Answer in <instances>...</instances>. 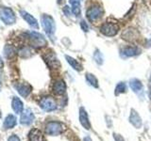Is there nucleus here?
<instances>
[{
  "label": "nucleus",
  "mask_w": 151,
  "mask_h": 141,
  "mask_svg": "<svg viewBox=\"0 0 151 141\" xmlns=\"http://www.w3.org/2000/svg\"><path fill=\"white\" fill-rule=\"evenodd\" d=\"M104 15V9L100 4H93L86 11V17L92 24L97 23Z\"/></svg>",
  "instance_id": "f257e3e1"
},
{
  "label": "nucleus",
  "mask_w": 151,
  "mask_h": 141,
  "mask_svg": "<svg viewBox=\"0 0 151 141\" xmlns=\"http://www.w3.org/2000/svg\"><path fill=\"white\" fill-rule=\"evenodd\" d=\"M120 30L119 25L114 21H106L100 26V32L106 37H114Z\"/></svg>",
  "instance_id": "f03ea898"
},
{
  "label": "nucleus",
  "mask_w": 151,
  "mask_h": 141,
  "mask_svg": "<svg viewBox=\"0 0 151 141\" xmlns=\"http://www.w3.org/2000/svg\"><path fill=\"white\" fill-rule=\"evenodd\" d=\"M41 21H42V26L44 27L46 34L49 37H53L56 29L54 19L50 15H48V14H44L41 18Z\"/></svg>",
  "instance_id": "7ed1b4c3"
},
{
  "label": "nucleus",
  "mask_w": 151,
  "mask_h": 141,
  "mask_svg": "<svg viewBox=\"0 0 151 141\" xmlns=\"http://www.w3.org/2000/svg\"><path fill=\"white\" fill-rule=\"evenodd\" d=\"M0 19L5 25H12L16 21L15 13L11 8L7 7L0 8Z\"/></svg>",
  "instance_id": "20e7f679"
},
{
  "label": "nucleus",
  "mask_w": 151,
  "mask_h": 141,
  "mask_svg": "<svg viewBox=\"0 0 151 141\" xmlns=\"http://www.w3.org/2000/svg\"><path fill=\"white\" fill-rule=\"evenodd\" d=\"M64 131V125L59 121H49L45 125V133L49 135H59Z\"/></svg>",
  "instance_id": "39448f33"
},
{
  "label": "nucleus",
  "mask_w": 151,
  "mask_h": 141,
  "mask_svg": "<svg viewBox=\"0 0 151 141\" xmlns=\"http://www.w3.org/2000/svg\"><path fill=\"white\" fill-rule=\"evenodd\" d=\"M40 107L44 111L46 112H51L54 111L57 108V103L56 101L52 97H44L41 99V101L39 103Z\"/></svg>",
  "instance_id": "423d86ee"
},
{
  "label": "nucleus",
  "mask_w": 151,
  "mask_h": 141,
  "mask_svg": "<svg viewBox=\"0 0 151 141\" xmlns=\"http://www.w3.org/2000/svg\"><path fill=\"white\" fill-rule=\"evenodd\" d=\"M28 38H29V40L32 41V43L35 46L42 47V46L46 45V41L44 38V36L41 35L40 33H38V32L32 31L30 33H28Z\"/></svg>",
  "instance_id": "0eeeda50"
},
{
  "label": "nucleus",
  "mask_w": 151,
  "mask_h": 141,
  "mask_svg": "<svg viewBox=\"0 0 151 141\" xmlns=\"http://www.w3.org/2000/svg\"><path fill=\"white\" fill-rule=\"evenodd\" d=\"M45 62L46 64L48 65V67L50 69H59L60 67V61L59 59L57 58V56H55V54H53L51 52V53H48V54H46L45 56Z\"/></svg>",
  "instance_id": "6e6552de"
},
{
  "label": "nucleus",
  "mask_w": 151,
  "mask_h": 141,
  "mask_svg": "<svg viewBox=\"0 0 151 141\" xmlns=\"http://www.w3.org/2000/svg\"><path fill=\"white\" fill-rule=\"evenodd\" d=\"M34 119H35V117H34V114H33V112L30 109H26L22 113L20 122L23 125H29L34 121Z\"/></svg>",
  "instance_id": "1a4fd4ad"
},
{
  "label": "nucleus",
  "mask_w": 151,
  "mask_h": 141,
  "mask_svg": "<svg viewBox=\"0 0 151 141\" xmlns=\"http://www.w3.org/2000/svg\"><path fill=\"white\" fill-rule=\"evenodd\" d=\"M15 88L17 89V91L19 92V94H20L21 96L25 97V98L29 95L30 92H31V89H32L30 85L26 83V82H22V83L17 84Z\"/></svg>",
  "instance_id": "9d476101"
},
{
  "label": "nucleus",
  "mask_w": 151,
  "mask_h": 141,
  "mask_svg": "<svg viewBox=\"0 0 151 141\" xmlns=\"http://www.w3.org/2000/svg\"><path fill=\"white\" fill-rule=\"evenodd\" d=\"M79 121L85 129H87V130L91 129V123H90L88 114L83 107H80V109H79Z\"/></svg>",
  "instance_id": "9b49d317"
},
{
  "label": "nucleus",
  "mask_w": 151,
  "mask_h": 141,
  "mask_svg": "<svg viewBox=\"0 0 151 141\" xmlns=\"http://www.w3.org/2000/svg\"><path fill=\"white\" fill-rule=\"evenodd\" d=\"M52 89L56 95H63L66 91V84L63 80H57L54 83Z\"/></svg>",
  "instance_id": "f8f14e48"
},
{
  "label": "nucleus",
  "mask_w": 151,
  "mask_h": 141,
  "mask_svg": "<svg viewBox=\"0 0 151 141\" xmlns=\"http://www.w3.org/2000/svg\"><path fill=\"white\" fill-rule=\"evenodd\" d=\"M21 16L25 19V21L30 26H32L33 28H39V24H38V21L33 17L31 14H29L28 12H27L26 11H20Z\"/></svg>",
  "instance_id": "ddd939ff"
},
{
  "label": "nucleus",
  "mask_w": 151,
  "mask_h": 141,
  "mask_svg": "<svg viewBox=\"0 0 151 141\" xmlns=\"http://www.w3.org/2000/svg\"><path fill=\"white\" fill-rule=\"evenodd\" d=\"M141 53L140 48H138L137 46H132V45H129L125 47L124 49L122 50V54L126 58H129V56H135L137 55H139Z\"/></svg>",
  "instance_id": "4468645a"
},
{
  "label": "nucleus",
  "mask_w": 151,
  "mask_h": 141,
  "mask_svg": "<svg viewBox=\"0 0 151 141\" xmlns=\"http://www.w3.org/2000/svg\"><path fill=\"white\" fill-rule=\"evenodd\" d=\"M129 87H130V88L132 89V90H133L137 94L143 92V89H144L143 84H142V82L140 81V80L136 79V78H133V79L130 80V81H129Z\"/></svg>",
  "instance_id": "2eb2a0df"
},
{
  "label": "nucleus",
  "mask_w": 151,
  "mask_h": 141,
  "mask_svg": "<svg viewBox=\"0 0 151 141\" xmlns=\"http://www.w3.org/2000/svg\"><path fill=\"white\" fill-rule=\"evenodd\" d=\"M129 121L130 123L136 128H140L142 126V120L139 116V114L134 110H131L130 116H129Z\"/></svg>",
  "instance_id": "dca6fc26"
},
{
  "label": "nucleus",
  "mask_w": 151,
  "mask_h": 141,
  "mask_svg": "<svg viewBox=\"0 0 151 141\" xmlns=\"http://www.w3.org/2000/svg\"><path fill=\"white\" fill-rule=\"evenodd\" d=\"M28 138H29V141H45L42 132L38 129H32L29 132Z\"/></svg>",
  "instance_id": "f3484780"
},
{
  "label": "nucleus",
  "mask_w": 151,
  "mask_h": 141,
  "mask_svg": "<svg viewBox=\"0 0 151 141\" xmlns=\"http://www.w3.org/2000/svg\"><path fill=\"white\" fill-rule=\"evenodd\" d=\"M12 105L13 111L15 112L16 114H21V113L23 112L24 105H23V102L19 98H17V97H14L13 98L12 103Z\"/></svg>",
  "instance_id": "a211bd4d"
},
{
  "label": "nucleus",
  "mask_w": 151,
  "mask_h": 141,
  "mask_svg": "<svg viewBox=\"0 0 151 141\" xmlns=\"http://www.w3.org/2000/svg\"><path fill=\"white\" fill-rule=\"evenodd\" d=\"M17 121H16V118L13 115H8L7 118L4 120V128L5 129H12L14 126L16 125Z\"/></svg>",
  "instance_id": "6ab92c4d"
},
{
  "label": "nucleus",
  "mask_w": 151,
  "mask_h": 141,
  "mask_svg": "<svg viewBox=\"0 0 151 141\" xmlns=\"http://www.w3.org/2000/svg\"><path fill=\"white\" fill-rule=\"evenodd\" d=\"M65 58H66V60H67V62L70 64L71 67H72L74 70H78V72L82 70V69H83L82 65L80 64L77 59H75V58H72V56H65Z\"/></svg>",
  "instance_id": "aec40b11"
},
{
  "label": "nucleus",
  "mask_w": 151,
  "mask_h": 141,
  "mask_svg": "<svg viewBox=\"0 0 151 141\" xmlns=\"http://www.w3.org/2000/svg\"><path fill=\"white\" fill-rule=\"evenodd\" d=\"M16 54V49L15 47H13L12 45H6L4 48V55L7 58H11L12 56H14Z\"/></svg>",
  "instance_id": "412c9836"
},
{
  "label": "nucleus",
  "mask_w": 151,
  "mask_h": 141,
  "mask_svg": "<svg viewBox=\"0 0 151 141\" xmlns=\"http://www.w3.org/2000/svg\"><path fill=\"white\" fill-rule=\"evenodd\" d=\"M86 81L87 83L93 88H98V80L97 78L94 76L92 73H86Z\"/></svg>",
  "instance_id": "4be33fe9"
},
{
  "label": "nucleus",
  "mask_w": 151,
  "mask_h": 141,
  "mask_svg": "<svg viewBox=\"0 0 151 141\" xmlns=\"http://www.w3.org/2000/svg\"><path fill=\"white\" fill-rule=\"evenodd\" d=\"M127 91V86L125 82H120L119 84H117V86L115 88V95H119V94L125 93Z\"/></svg>",
  "instance_id": "5701e85b"
},
{
  "label": "nucleus",
  "mask_w": 151,
  "mask_h": 141,
  "mask_svg": "<svg viewBox=\"0 0 151 141\" xmlns=\"http://www.w3.org/2000/svg\"><path fill=\"white\" fill-rule=\"evenodd\" d=\"M32 50L30 47H24L22 48L20 51H19V54L22 56V58H28V56H30L32 54Z\"/></svg>",
  "instance_id": "b1692460"
},
{
  "label": "nucleus",
  "mask_w": 151,
  "mask_h": 141,
  "mask_svg": "<svg viewBox=\"0 0 151 141\" xmlns=\"http://www.w3.org/2000/svg\"><path fill=\"white\" fill-rule=\"evenodd\" d=\"M93 59L96 60V62L97 64H102L103 63V56L101 54V52H99L98 50H96L93 54Z\"/></svg>",
  "instance_id": "393cba45"
},
{
  "label": "nucleus",
  "mask_w": 151,
  "mask_h": 141,
  "mask_svg": "<svg viewBox=\"0 0 151 141\" xmlns=\"http://www.w3.org/2000/svg\"><path fill=\"white\" fill-rule=\"evenodd\" d=\"M72 12L75 14V15H79L80 14V6L78 7H72Z\"/></svg>",
  "instance_id": "a878e982"
},
{
  "label": "nucleus",
  "mask_w": 151,
  "mask_h": 141,
  "mask_svg": "<svg viewBox=\"0 0 151 141\" xmlns=\"http://www.w3.org/2000/svg\"><path fill=\"white\" fill-rule=\"evenodd\" d=\"M80 26H81L82 30H83V31H85V32H87V31L89 30L88 25H87V23L85 22V21H81V23H80Z\"/></svg>",
  "instance_id": "bb28decb"
},
{
  "label": "nucleus",
  "mask_w": 151,
  "mask_h": 141,
  "mask_svg": "<svg viewBox=\"0 0 151 141\" xmlns=\"http://www.w3.org/2000/svg\"><path fill=\"white\" fill-rule=\"evenodd\" d=\"M70 4L72 5V7H78L80 6V1L79 0H69Z\"/></svg>",
  "instance_id": "cd10ccee"
},
{
  "label": "nucleus",
  "mask_w": 151,
  "mask_h": 141,
  "mask_svg": "<svg viewBox=\"0 0 151 141\" xmlns=\"http://www.w3.org/2000/svg\"><path fill=\"white\" fill-rule=\"evenodd\" d=\"M8 141H21V140L19 139V137H18L17 135H11V136H9V137Z\"/></svg>",
  "instance_id": "c85d7f7f"
},
{
  "label": "nucleus",
  "mask_w": 151,
  "mask_h": 141,
  "mask_svg": "<svg viewBox=\"0 0 151 141\" xmlns=\"http://www.w3.org/2000/svg\"><path fill=\"white\" fill-rule=\"evenodd\" d=\"M113 137H114L115 141H125V140H124V138H123L120 135L114 134V135H113Z\"/></svg>",
  "instance_id": "c756f323"
},
{
  "label": "nucleus",
  "mask_w": 151,
  "mask_h": 141,
  "mask_svg": "<svg viewBox=\"0 0 151 141\" xmlns=\"http://www.w3.org/2000/svg\"><path fill=\"white\" fill-rule=\"evenodd\" d=\"M63 12L65 13V15H67V16H69L70 14H71V11H70V8L69 7H64L63 8Z\"/></svg>",
  "instance_id": "7c9ffc66"
},
{
  "label": "nucleus",
  "mask_w": 151,
  "mask_h": 141,
  "mask_svg": "<svg viewBox=\"0 0 151 141\" xmlns=\"http://www.w3.org/2000/svg\"><path fill=\"white\" fill-rule=\"evenodd\" d=\"M148 88H149V97L151 99V76L149 78V84H148Z\"/></svg>",
  "instance_id": "2f4dec72"
},
{
  "label": "nucleus",
  "mask_w": 151,
  "mask_h": 141,
  "mask_svg": "<svg viewBox=\"0 0 151 141\" xmlns=\"http://www.w3.org/2000/svg\"><path fill=\"white\" fill-rule=\"evenodd\" d=\"M4 66V63H3V60L1 58V56H0V69H2Z\"/></svg>",
  "instance_id": "473e14b6"
},
{
  "label": "nucleus",
  "mask_w": 151,
  "mask_h": 141,
  "mask_svg": "<svg viewBox=\"0 0 151 141\" xmlns=\"http://www.w3.org/2000/svg\"><path fill=\"white\" fill-rule=\"evenodd\" d=\"M84 141H91V138H90L89 136H87L86 138H84Z\"/></svg>",
  "instance_id": "72a5a7b5"
},
{
  "label": "nucleus",
  "mask_w": 151,
  "mask_h": 141,
  "mask_svg": "<svg viewBox=\"0 0 151 141\" xmlns=\"http://www.w3.org/2000/svg\"><path fill=\"white\" fill-rule=\"evenodd\" d=\"M0 118H1V110H0Z\"/></svg>",
  "instance_id": "f704fd0d"
},
{
  "label": "nucleus",
  "mask_w": 151,
  "mask_h": 141,
  "mask_svg": "<svg viewBox=\"0 0 151 141\" xmlns=\"http://www.w3.org/2000/svg\"><path fill=\"white\" fill-rule=\"evenodd\" d=\"M0 89H1V84H0Z\"/></svg>",
  "instance_id": "c9c22d12"
}]
</instances>
